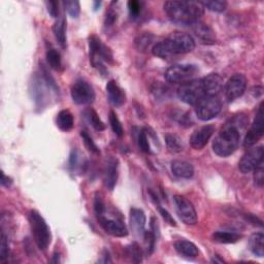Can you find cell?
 <instances>
[{"instance_id": "74e56055", "label": "cell", "mask_w": 264, "mask_h": 264, "mask_svg": "<svg viewBox=\"0 0 264 264\" xmlns=\"http://www.w3.org/2000/svg\"><path fill=\"white\" fill-rule=\"evenodd\" d=\"M63 5L65 7V10L69 14V17H71L72 19H77L80 16L81 6L79 1H64Z\"/></svg>"}, {"instance_id": "8fae6325", "label": "cell", "mask_w": 264, "mask_h": 264, "mask_svg": "<svg viewBox=\"0 0 264 264\" xmlns=\"http://www.w3.org/2000/svg\"><path fill=\"white\" fill-rule=\"evenodd\" d=\"M263 108H262V102L260 104L258 111L256 113V116L254 118V121L248 130V133L244 140V146L245 148L250 149L254 146L258 140L262 137L263 132H264V124H263Z\"/></svg>"}, {"instance_id": "83f0119b", "label": "cell", "mask_w": 264, "mask_h": 264, "mask_svg": "<svg viewBox=\"0 0 264 264\" xmlns=\"http://www.w3.org/2000/svg\"><path fill=\"white\" fill-rule=\"evenodd\" d=\"M47 61L50 67L54 70H60L62 67V59L61 55L56 49L49 48L47 51Z\"/></svg>"}, {"instance_id": "8d00e7d4", "label": "cell", "mask_w": 264, "mask_h": 264, "mask_svg": "<svg viewBox=\"0 0 264 264\" xmlns=\"http://www.w3.org/2000/svg\"><path fill=\"white\" fill-rule=\"evenodd\" d=\"M81 137L83 138V141L85 143V146L86 148L89 150L91 153L93 154H96V155H99L100 154V151L98 149V146L95 144V142L93 141L92 137L88 134V132L82 130L81 131Z\"/></svg>"}, {"instance_id": "ac0fdd59", "label": "cell", "mask_w": 264, "mask_h": 264, "mask_svg": "<svg viewBox=\"0 0 264 264\" xmlns=\"http://www.w3.org/2000/svg\"><path fill=\"white\" fill-rule=\"evenodd\" d=\"M145 222L146 218L142 210L137 208H132L129 214V223L131 230L133 231L136 237H142L145 232Z\"/></svg>"}, {"instance_id": "6da1fadb", "label": "cell", "mask_w": 264, "mask_h": 264, "mask_svg": "<svg viewBox=\"0 0 264 264\" xmlns=\"http://www.w3.org/2000/svg\"><path fill=\"white\" fill-rule=\"evenodd\" d=\"M195 49L194 38L185 32H172L164 40L153 46L152 52L161 59H168L174 55H183Z\"/></svg>"}, {"instance_id": "836d02e7", "label": "cell", "mask_w": 264, "mask_h": 264, "mask_svg": "<svg viewBox=\"0 0 264 264\" xmlns=\"http://www.w3.org/2000/svg\"><path fill=\"white\" fill-rule=\"evenodd\" d=\"M127 253L133 262L139 263L142 261V251L137 243H132L129 247H127Z\"/></svg>"}, {"instance_id": "603a6c76", "label": "cell", "mask_w": 264, "mask_h": 264, "mask_svg": "<svg viewBox=\"0 0 264 264\" xmlns=\"http://www.w3.org/2000/svg\"><path fill=\"white\" fill-rule=\"evenodd\" d=\"M54 36L62 49L66 48V21L64 17H60L53 26Z\"/></svg>"}, {"instance_id": "9a60e30c", "label": "cell", "mask_w": 264, "mask_h": 264, "mask_svg": "<svg viewBox=\"0 0 264 264\" xmlns=\"http://www.w3.org/2000/svg\"><path fill=\"white\" fill-rule=\"evenodd\" d=\"M216 128L214 125H204L196 129L192 133L191 137H190V145L194 150H202L208 144Z\"/></svg>"}, {"instance_id": "e0dca14e", "label": "cell", "mask_w": 264, "mask_h": 264, "mask_svg": "<svg viewBox=\"0 0 264 264\" xmlns=\"http://www.w3.org/2000/svg\"><path fill=\"white\" fill-rule=\"evenodd\" d=\"M200 81L203 91L208 96H217L223 89V78L218 73H210Z\"/></svg>"}, {"instance_id": "277c9868", "label": "cell", "mask_w": 264, "mask_h": 264, "mask_svg": "<svg viewBox=\"0 0 264 264\" xmlns=\"http://www.w3.org/2000/svg\"><path fill=\"white\" fill-rule=\"evenodd\" d=\"M29 223H30L32 236L38 249L46 251L51 244V231L46 220L37 212L30 211L29 213Z\"/></svg>"}, {"instance_id": "d6986e66", "label": "cell", "mask_w": 264, "mask_h": 264, "mask_svg": "<svg viewBox=\"0 0 264 264\" xmlns=\"http://www.w3.org/2000/svg\"><path fill=\"white\" fill-rule=\"evenodd\" d=\"M107 95L108 99L114 107H121L125 104L126 95L122 88L116 83V81L111 80L107 84Z\"/></svg>"}, {"instance_id": "f1b7e54d", "label": "cell", "mask_w": 264, "mask_h": 264, "mask_svg": "<svg viewBox=\"0 0 264 264\" xmlns=\"http://www.w3.org/2000/svg\"><path fill=\"white\" fill-rule=\"evenodd\" d=\"M149 192H150V196H151L152 200L154 201V203H155V205H156V208H158L160 214L162 215V217H163V219L165 220V221H166L167 223H169L170 225H172V226H175V225H177V223H175V221H174V219H173L172 216L168 213V211L165 210L164 208H162V205H161V203H160V201H159V199H158L157 194L153 191V190H150Z\"/></svg>"}, {"instance_id": "f35d334b", "label": "cell", "mask_w": 264, "mask_h": 264, "mask_svg": "<svg viewBox=\"0 0 264 264\" xmlns=\"http://www.w3.org/2000/svg\"><path fill=\"white\" fill-rule=\"evenodd\" d=\"M127 7H128L130 17L132 19H136L139 17V14L141 12L142 2L136 1V0H130V1H128L127 3Z\"/></svg>"}, {"instance_id": "4fadbf2b", "label": "cell", "mask_w": 264, "mask_h": 264, "mask_svg": "<svg viewBox=\"0 0 264 264\" xmlns=\"http://www.w3.org/2000/svg\"><path fill=\"white\" fill-rule=\"evenodd\" d=\"M246 87H247L246 77L244 75H241V73H236V75H233L228 80V82L224 87L225 98L227 99V101L236 100L245 93Z\"/></svg>"}, {"instance_id": "30bf717a", "label": "cell", "mask_w": 264, "mask_h": 264, "mask_svg": "<svg viewBox=\"0 0 264 264\" xmlns=\"http://www.w3.org/2000/svg\"><path fill=\"white\" fill-rule=\"evenodd\" d=\"M173 202L178 216L185 224L195 225L197 223V213L191 201L182 195H174Z\"/></svg>"}, {"instance_id": "ab89813d", "label": "cell", "mask_w": 264, "mask_h": 264, "mask_svg": "<svg viewBox=\"0 0 264 264\" xmlns=\"http://www.w3.org/2000/svg\"><path fill=\"white\" fill-rule=\"evenodd\" d=\"M143 240H144L145 247H146V252H148L149 255H151L154 252L157 238L155 237V234L150 230V231H145L144 232Z\"/></svg>"}, {"instance_id": "4316f807", "label": "cell", "mask_w": 264, "mask_h": 264, "mask_svg": "<svg viewBox=\"0 0 264 264\" xmlns=\"http://www.w3.org/2000/svg\"><path fill=\"white\" fill-rule=\"evenodd\" d=\"M241 239V236L234 232L228 231H216L213 234V240L221 244H233Z\"/></svg>"}, {"instance_id": "9c48e42d", "label": "cell", "mask_w": 264, "mask_h": 264, "mask_svg": "<svg viewBox=\"0 0 264 264\" xmlns=\"http://www.w3.org/2000/svg\"><path fill=\"white\" fill-rule=\"evenodd\" d=\"M71 98L77 105H90L95 99V92L93 87L83 79L77 80L71 86Z\"/></svg>"}, {"instance_id": "f546056e", "label": "cell", "mask_w": 264, "mask_h": 264, "mask_svg": "<svg viewBox=\"0 0 264 264\" xmlns=\"http://www.w3.org/2000/svg\"><path fill=\"white\" fill-rule=\"evenodd\" d=\"M85 115L87 117L88 121L90 122V124L93 126V128L95 130H97V131L105 130V128H106L105 123L101 121V119L99 118V116L97 115V113L93 109H88L85 112Z\"/></svg>"}, {"instance_id": "d4e9b609", "label": "cell", "mask_w": 264, "mask_h": 264, "mask_svg": "<svg viewBox=\"0 0 264 264\" xmlns=\"http://www.w3.org/2000/svg\"><path fill=\"white\" fill-rule=\"evenodd\" d=\"M56 123L62 131H69L72 129L75 120H73L72 114L68 110H62L57 115Z\"/></svg>"}, {"instance_id": "7402d4cb", "label": "cell", "mask_w": 264, "mask_h": 264, "mask_svg": "<svg viewBox=\"0 0 264 264\" xmlns=\"http://www.w3.org/2000/svg\"><path fill=\"white\" fill-rule=\"evenodd\" d=\"M174 248L177 252L186 258H196L199 255L197 246L187 240H179L174 243Z\"/></svg>"}, {"instance_id": "5b68a950", "label": "cell", "mask_w": 264, "mask_h": 264, "mask_svg": "<svg viewBox=\"0 0 264 264\" xmlns=\"http://www.w3.org/2000/svg\"><path fill=\"white\" fill-rule=\"evenodd\" d=\"M89 55L92 66L97 68L102 75H106L107 69L104 63H113V54L96 35L89 37Z\"/></svg>"}, {"instance_id": "7dc6e473", "label": "cell", "mask_w": 264, "mask_h": 264, "mask_svg": "<svg viewBox=\"0 0 264 264\" xmlns=\"http://www.w3.org/2000/svg\"><path fill=\"white\" fill-rule=\"evenodd\" d=\"M52 262H53V263H58V262H60V260H59V254H58V253H54Z\"/></svg>"}, {"instance_id": "3957f363", "label": "cell", "mask_w": 264, "mask_h": 264, "mask_svg": "<svg viewBox=\"0 0 264 264\" xmlns=\"http://www.w3.org/2000/svg\"><path fill=\"white\" fill-rule=\"evenodd\" d=\"M240 130L227 122L213 142V151L220 157H228L237 151L240 144Z\"/></svg>"}, {"instance_id": "44dd1931", "label": "cell", "mask_w": 264, "mask_h": 264, "mask_svg": "<svg viewBox=\"0 0 264 264\" xmlns=\"http://www.w3.org/2000/svg\"><path fill=\"white\" fill-rule=\"evenodd\" d=\"M171 171L175 177L181 179H190L194 174V167L187 161L174 160L171 162Z\"/></svg>"}, {"instance_id": "1f68e13d", "label": "cell", "mask_w": 264, "mask_h": 264, "mask_svg": "<svg viewBox=\"0 0 264 264\" xmlns=\"http://www.w3.org/2000/svg\"><path fill=\"white\" fill-rule=\"evenodd\" d=\"M200 5L203 8H208L211 11L222 12L227 7V2L222 0H215V1H200Z\"/></svg>"}, {"instance_id": "ba28073f", "label": "cell", "mask_w": 264, "mask_h": 264, "mask_svg": "<svg viewBox=\"0 0 264 264\" xmlns=\"http://www.w3.org/2000/svg\"><path fill=\"white\" fill-rule=\"evenodd\" d=\"M222 104L217 96H204L196 105L195 112L198 119L209 121L214 119L221 112Z\"/></svg>"}, {"instance_id": "ffe728a7", "label": "cell", "mask_w": 264, "mask_h": 264, "mask_svg": "<svg viewBox=\"0 0 264 264\" xmlns=\"http://www.w3.org/2000/svg\"><path fill=\"white\" fill-rule=\"evenodd\" d=\"M190 28H191V30L200 39L202 43H205V45H212V43L216 41L214 31L207 24H204L200 21H196L193 24L190 25Z\"/></svg>"}, {"instance_id": "8992f818", "label": "cell", "mask_w": 264, "mask_h": 264, "mask_svg": "<svg viewBox=\"0 0 264 264\" xmlns=\"http://www.w3.org/2000/svg\"><path fill=\"white\" fill-rule=\"evenodd\" d=\"M198 68L193 64H175L165 72V80L171 84H184L194 80Z\"/></svg>"}, {"instance_id": "7a4b0ae2", "label": "cell", "mask_w": 264, "mask_h": 264, "mask_svg": "<svg viewBox=\"0 0 264 264\" xmlns=\"http://www.w3.org/2000/svg\"><path fill=\"white\" fill-rule=\"evenodd\" d=\"M164 10L172 22L189 26L199 21L203 14L200 3L192 1H166Z\"/></svg>"}, {"instance_id": "c3c4849f", "label": "cell", "mask_w": 264, "mask_h": 264, "mask_svg": "<svg viewBox=\"0 0 264 264\" xmlns=\"http://www.w3.org/2000/svg\"><path fill=\"white\" fill-rule=\"evenodd\" d=\"M212 262H215V263H223V262H225V261H224L223 259H220L219 256L216 255V256L212 259Z\"/></svg>"}, {"instance_id": "ee69618b", "label": "cell", "mask_w": 264, "mask_h": 264, "mask_svg": "<svg viewBox=\"0 0 264 264\" xmlns=\"http://www.w3.org/2000/svg\"><path fill=\"white\" fill-rule=\"evenodd\" d=\"M47 9L50 16L52 18H58V14H59V3L57 1H46Z\"/></svg>"}, {"instance_id": "e575fe53", "label": "cell", "mask_w": 264, "mask_h": 264, "mask_svg": "<svg viewBox=\"0 0 264 264\" xmlns=\"http://www.w3.org/2000/svg\"><path fill=\"white\" fill-rule=\"evenodd\" d=\"M138 145L142 152L144 153H151V144H150V138L148 135V130L142 129L140 130L138 134Z\"/></svg>"}, {"instance_id": "5bb4252c", "label": "cell", "mask_w": 264, "mask_h": 264, "mask_svg": "<svg viewBox=\"0 0 264 264\" xmlns=\"http://www.w3.org/2000/svg\"><path fill=\"white\" fill-rule=\"evenodd\" d=\"M97 220L101 227L104 228V230L111 234L113 237L116 238H124L127 237L128 234V229L126 225L119 219L115 218H108L106 217L105 214H102L97 217Z\"/></svg>"}, {"instance_id": "cb8c5ba5", "label": "cell", "mask_w": 264, "mask_h": 264, "mask_svg": "<svg viewBox=\"0 0 264 264\" xmlns=\"http://www.w3.org/2000/svg\"><path fill=\"white\" fill-rule=\"evenodd\" d=\"M264 236L262 232H255L249 239V248L251 252L257 257H263L264 255Z\"/></svg>"}, {"instance_id": "484cf974", "label": "cell", "mask_w": 264, "mask_h": 264, "mask_svg": "<svg viewBox=\"0 0 264 264\" xmlns=\"http://www.w3.org/2000/svg\"><path fill=\"white\" fill-rule=\"evenodd\" d=\"M165 142H166L167 149L170 153L177 154V153H181L184 150V143H183L181 137H179L178 135L171 134V133L166 134L165 135Z\"/></svg>"}, {"instance_id": "d6a6232c", "label": "cell", "mask_w": 264, "mask_h": 264, "mask_svg": "<svg viewBox=\"0 0 264 264\" xmlns=\"http://www.w3.org/2000/svg\"><path fill=\"white\" fill-rule=\"evenodd\" d=\"M154 41V35L151 33H143L135 39V45L139 51L148 50Z\"/></svg>"}, {"instance_id": "f6af8a7d", "label": "cell", "mask_w": 264, "mask_h": 264, "mask_svg": "<svg viewBox=\"0 0 264 264\" xmlns=\"http://www.w3.org/2000/svg\"><path fill=\"white\" fill-rule=\"evenodd\" d=\"M151 231L155 234V237L158 239L160 236V229H159V224L156 218H152L151 219Z\"/></svg>"}, {"instance_id": "52a82bcc", "label": "cell", "mask_w": 264, "mask_h": 264, "mask_svg": "<svg viewBox=\"0 0 264 264\" xmlns=\"http://www.w3.org/2000/svg\"><path fill=\"white\" fill-rule=\"evenodd\" d=\"M178 96L185 104L190 106H196L207 95H205L203 91L201 81L199 79L182 84V86L178 89Z\"/></svg>"}, {"instance_id": "2e32d148", "label": "cell", "mask_w": 264, "mask_h": 264, "mask_svg": "<svg viewBox=\"0 0 264 264\" xmlns=\"http://www.w3.org/2000/svg\"><path fill=\"white\" fill-rule=\"evenodd\" d=\"M118 160L114 157H109L106 160L104 173H102V181L110 191H113L117 181H118Z\"/></svg>"}, {"instance_id": "d590c367", "label": "cell", "mask_w": 264, "mask_h": 264, "mask_svg": "<svg viewBox=\"0 0 264 264\" xmlns=\"http://www.w3.org/2000/svg\"><path fill=\"white\" fill-rule=\"evenodd\" d=\"M9 257V245L8 238L4 231L1 232V243H0V261L5 262Z\"/></svg>"}, {"instance_id": "4dcf8cb0", "label": "cell", "mask_w": 264, "mask_h": 264, "mask_svg": "<svg viewBox=\"0 0 264 264\" xmlns=\"http://www.w3.org/2000/svg\"><path fill=\"white\" fill-rule=\"evenodd\" d=\"M109 119H110V124H111V127L113 129V132L116 134V136L122 137L124 134V130H123L122 124L118 118V116H117V114L114 111L110 112Z\"/></svg>"}, {"instance_id": "b9f144b4", "label": "cell", "mask_w": 264, "mask_h": 264, "mask_svg": "<svg viewBox=\"0 0 264 264\" xmlns=\"http://www.w3.org/2000/svg\"><path fill=\"white\" fill-rule=\"evenodd\" d=\"M118 20V12L114 10L113 8H110L109 11H107L106 14V19H105V26L107 28L112 27L116 22Z\"/></svg>"}, {"instance_id": "7bdbcfd3", "label": "cell", "mask_w": 264, "mask_h": 264, "mask_svg": "<svg viewBox=\"0 0 264 264\" xmlns=\"http://www.w3.org/2000/svg\"><path fill=\"white\" fill-rule=\"evenodd\" d=\"M174 118L177 119V121L181 124V125H186V126H191L193 124V122L191 121V118H190L189 114L184 113V112H180L178 115H174Z\"/></svg>"}, {"instance_id": "7c38bea8", "label": "cell", "mask_w": 264, "mask_h": 264, "mask_svg": "<svg viewBox=\"0 0 264 264\" xmlns=\"http://www.w3.org/2000/svg\"><path fill=\"white\" fill-rule=\"evenodd\" d=\"M263 161V146H252L240 160L239 169L242 173L253 171Z\"/></svg>"}, {"instance_id": "bcb514c9", "label": "cell", "mask_w": 264, "mask_h": 264, "mask_svg": "<svg viewBox=\"0 0 264 264\" xmlns=\"http://www.w3.org/2000/svg\"><path fill=\"white\" fill-rule=\"evenodd\" d=\"M1 184H2V186H4V187H9V186L12 184L11 179L8 178V177H6L5 173H4L3 171L1 172Z\"/></svg>"}, {"instance_id": "681fc988", "label": "cell", "mask_w": 264, "mask_h": 264, "mask_svg": "<svg viewBox=\"0 0 264 264\" xmlns=\"http://www.w3.org/2000/svg\"><path fill=\"white\" fill-rule=\"evenodd\" d=\"M93 4H94V10H97L101 5V1H94Z\"/></svg>"}, {"instance_id": "60d3db41", "label": "cell", "mask_w": 264, "mask_h": 264, "mask_svg": "<svg viewBox=\"0 0 264 264\" xmlns=\"http://www.w3.org/2000/svg\"><path fill=\"white\" fill-rule=\"evenodd\" d=\"M254 171V181L255 184L259 187H262L264 184V169H263V161L253 170Z\"/></svg>"}]
</instances>
